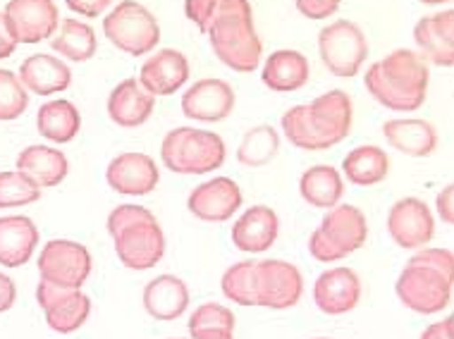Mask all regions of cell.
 Segmentation results:
<instances>
[{
  "instance_id": "6da1fadb",
  "label": "cell",
  "mask_w": 454,
  "mask_h": 339,
  "mask_svg": "<svg viewBox=\"0 0 454 339\" xmlns=\"http://www.w3.org/2000/svg\"><path fill=\"white\" fill-rule=\"evenodd\" d=\"M431 72L428 63L409 48H397L364 74L368 94L395 112H414L426 103Z\"/></svg>"
},
{
  "instance_id": "7a4b0ae2",
  "label": "cell",
  "mask_w": 454,
  "mask_h": 339,
  "mask_svg": "<svg viewBox=\"0 0 454 339\" xmlns=\"http://www.w3.org/2000/svg\"><path fill=\"white\" fill-rule=\"evenodd\" d=\"M213 53L223 65L239 74L259 70L263 43L254 27L249 0H218V10L208 27Z\"/></svg>"
},
{
  "instance_id": "3957f363",
  "label": "cell",
  "mask_w": 454,
  "mask_h": 339,
  "mask_svg": "<svg viewBox=\"0 0 454 339\" xmlns=\"http://www.w3.org/2000/svg\"><path fill=\"white\" fill-rule=\"evenodd\" d=\"M106 227L125 268L149 270L165 256L163 227L156 220V215L144 205H118L108 215Z\"/></svg>"
},
{
  "instance_id": "277c9868",
  "label": "cell",
  "mask_w": 454,
  "mask_h": 339,
  "mask_svg": "<svg viewBox=\"0 0 454 339\" xmlns=\"http://www.w3.org/2000/svg\"><path fill=\"white\" fill-rule=\"evenodd\" d=\"M225 142L215 132L177 127L160 143V160L170 173L206 174L225 163Z\"/></svg>"
},
{
  "instance_id": "5b68a950",
  "label": "cell",
  "mask_w": 454,
  "mask_h": 339,
  "mask_svg": "<svg viewBox=\"0 0 454 339\" xmlns=\"http://www.w3.org/2000/svg\"><path fill=\"white\" fill-rule=\"evenodd\" d=\"M103 34L127 56H146L160 41V24L137 0H122L103 17Z\"/></svg>"
},
{
  "instance_id": "8992f818",
  "label": "cell",
  "mask_w": 454,
  "mask_h": 339,
  "mask_svg": "<svg viewBox=\"0 0 454 339\" xmlns=\"http://www.w3.org/2000/svg\"><path fill=\"white\" fill-rule=\"evenodd\" d=\"M452 284L454 277H447L440 270L407 263L395 282V292L414 313L435 316L452 304Z\"/></svg>"
},
{
  "instance_id": "52a82bcc",
  "label": "cell",
  "mask_w": 454,
  "mask_h": 339,
  "mask_svg": "<svg viewBox=\"0 0 454 339\" xmlns=\"http://www.w3.org/2000/svg\"><path fill=\"white\" fill-rule=\"evenodd\" d=\"M318 53L323 65L335 77H354L368 58V41L359 24L337 19L318 34Z\"/></svg>"
},
{
  "instance_id": "ba28073f",
  "label": "cell",
  "mask_w": 454,
  "mask_h": 339,
  "mask_svg": "<svg viewBox=\"0 0 454 339\" xmlns=\"http://www.w3.org/2000/svg\"><path fill=\"white\" fill-rule=\"evenodd\" d=\"M91 253L84 244L72 239H51L39 256V275L55 287L82 289L91 275Z\"/></svg>"
},
{
  "instance_id": "9c48e42d",
  "label": "cell",
  "mask_w": 454,
  "mask_h": 339,
  "mask_svg": "<svg viewBox=\"0 0 454 339\" xmlns=\"http://www.w3.org/2000/svg\"><path fill=\"white\" fill-rule=\"evenodd\" d=\"M304 294L301 270L282 258H266L256 263V306L285 308L297 306Z\"/></svg>"
},
{
  "instance_id": "30bf717a",
  "label": "cell",
  "mask_w": 454,
  "mask_h": 339,
  "mask_svg": "<svg viewBox=\"0 0 454 339\" xmlns=\"http://www.w3.org/2000/svg\"><path fill=\"white\" fill-rule=\"evenodd\" d=\"M3 19L17 46L41 43L60 27V15L53 0H8Z\"/></svg>"
},
{
  "instance_id": "8fae6325",
  "label": "cell",
  "mask_w": 454,
  "mask_h": 339,
  "mask_svg": "<svg viewBox=\"0 0 454 339\" xmlns=\"http://www.w3.org/2000/svg\"><path fill=\"white\" fill-rule=\"evenodd\" d=\"M36 301L46 313L48 327L53 332H60V335L77 332L91 316V299L82 289L55 287V284L39 280Z\"/></svg>"
},
{
  "instance_id": "7c38bea8",
  "label": "cell",
  "mask_w": 454,
  "mask_h": 339,
  "mask_svg": "<svg viewBox=\"0 0 454 339\" xmlns=\"http://www.w3.org/2000/svg\"><path fill=\"white\" fill-rule=\"evenodd\" d=\"M387 232L402 249H423L435 237V220L426 201L407 196L395 201L387 213Z\"/></svg>"
},
{
  "instance_id": "4fadbf2b",
  "label": "cell",
  "mask_w": 454,
  "mask_h": 339,
  "mask_svg": "<svg viewBox=\"0 0 454 339\" xmlns=\"http://www.w3.org/2000/svg\"><path fill=\"white\" fill-rule=\"evenodd\" d=\"M306 111H309L311 129L321 139L325 150L345 142L352 132V98L342 89H335V91H328V94L314 98L306 105Z\"/></svg>"
},
{
  "instance_id": "5bb4252c",
  "label": "cell",
  "mask_w": 454,
  "mask_h": 339,
  "mask_svg": "<svg viewBox=\"0 0 454 339\" xmlns=\"http://www.w3.org/2000/svg\"><path fill=\"white\" fill-rule=\"evenodd\" d=\"M242 189L230 177H213L199 184L187 198L189 213L206 222H227L242 208Z\"/></svg>"
},
{
  "instance_id": "9a60e30c",
  "label": "cell",
  "mask_w": 454,
  "mask_h": 339,
  "mask_svg": "<svg viewBox=\"0 0 454 339\" xmlns=\"http://www.w3.org/2000/svg\"><path fill=\"white\" fill-rule=\"evenodd\" d=\"M106 181L110 189L125 196H146L158 187L160 170L151 156L132 150V153H120L118 158L110 160Z\"/></svg>"
},
{
  "instance_id": "2e32d148",
  "label": "cell",
  "mask_w": 454,
  "mask_h": 339,
  "mask_svg": "<svg viewBox=\"0 0 454 339\" xmlns=\"http://www.w3.org/2000/svg\"><path fill=\"white\" fill-rule=\"evenodd\" d=\"M237 96L225 80H199L182 96V112L199 122H223L235 111Z\"/></svg>"
},
{
  "instance_id": "e0dca14e",
  "label": "cell",
  "mask_w": 454,
  "mask_h": 339,
  "mask_svg": "<svg viewBox=\"0 0 454 339\" xmlns=\"http://www.w3.org/2000/svg\"><path fill=\"white\" fill-rule=\"evenodd\" d=\"M361 299V280L352 268L325 270L314 284V301L328 316H345L356 308Z\"/></svg>"
},
{
  "instance_id": "ac0fdd59",
  "label": "cell",
  "mask_w": 454,
  "mask_h": 339,
  "mask_svg": "<svg viewBox=\"0 0 454 339\" xmlns=\"http://www.w3.org/2000/svg\"><path fill=\"white\" fill-rule=\"evenodd\" d=\"M189 80V60L175 48L156 50L146 63L141 65L139 84L151 96H170L180 91Z\"/></svg>"
},
{
  "instance_id": "d6986e66",
  "label": "cell",
  "mask_w": 454,
  "mask_h": 339,
  "mask_svg": "<svg viewBox=\"0 0 454 339\" xmlns=\"http://www.w3.org/2000/svg\"><path fill=\"white\" fill-rule=\"evenodd\" d=\"M414 41L426 63L438 67L454 65V12L445 10L438 15L423 17L414 27Z\"/></svg>"
},
{
  "instance_id": "ffe728a7",
  "label": "cell",
  "mask_w": 454,
  "mask_h": 339,
  "mask_svg": "<svg viewBox=\"0 0 454 339\" xmlns=\"http://www.w3.org/2000/svg\"><path fill=\"white\" fill-rule=\"evenodd\" d=\"M280 235V218L268 205H251L232 225V244L244 253H263Z\"/></svg>"
},
{
  "instance_id": "44dd1931",
  "label": "cell",
  "mask_w": 454,
  "mask_h": 339,
  "mask_svg": "<svg viewBox=\"0 0 454 339\" xmlns=\"http://www.w3.org/2000/svg\"><path fill=\"white\" fill-rule=\"evenodd\" d=\"M318 229L328 237L330 244L337 246L345 256L359 251L368 239L366 215L361 213L356 205L349 204H337L335 208H330Z\"/></svg>"
},
{
  "instance_id": "7402d4cb",
  "label": "cell",
  "mask_w": 454,
  "mask_h": 339,
  "mask_svg": "<svg viewBox=\"0 0 454 339\" xmlns=\"http://www.w3.org/2000/svg\"><path fill=\"white\" fill-rule=\"evenodd\" d=\"M39 246V229L27 215H3L0 218V266L20 268Z\"/></svg>"
},
{
  "instance_id": "603a6c76",
  "label": "cell",
  "mask_w": 454,
  "mask_h": 339,
  "mask_svg": "<svg viewBox=\"0 0 454 339\" xmlns=\"http://www.w3.org/2000/svg\"><path fill=\"white\" fill-rule=\"evenodd\" d=\"M383 136L392 149L411 158H426L438 149V132L428 119H387L383 125Z\"/></svg>"
},
{
  "instance_id": "cb8c5ba5",
  "label": "cell",
  "mask_w": 454,
  "mask_h": 339,
  "mask_svg": "<svg viewBox=\"0 0 454 339\" xmlns=\"http://www.w3.org/2000/svg\"><path fill=\"white\" fill-rule=\"evenodd\" d=\"M156 108V96L141 87L139 80L120 81L108 96V118L118 127H141Z\"/></svg>"
},
{
  "instance_id": "d4e9b609",
  "label": "cell",
  "mask_w": 454,
  "mask_h": 339,
  "mask_svg": "<svg viewBox=\"0 0 454 339\" xmlns=\"http://www.w3.org/2000/svg\"><path fill=\"white\" fill-rule=\"evenodd\" d=\"M189 306V287L175 275H158L144 287V308L151 318L170 323L184 316Z\"/></svg>"
},
{
  "instance_id": "484cf974",
  "label": "cell",
  "mask_w": 454,
  "mask_h": 339,
  "mask_svg": "<svg viewBox=\"0 0 454 339\" xmlns=\"http://www.w3.org/2000/svg\"><path fill=\"white\" fill-rule=\"evenodd\" d=\"M17 77L29 94L53 96L63 94L65 89L70 87L72 72L60 58L36 53L24 60Z\"/></svg>"
},
{
  "instance_id": "4316f807",
  "label": "cell",
  "mask_w": 454,
  "mask_h": 339,
  "mask_svg": "<svg viewBox=\"0 0 454 339\" xmlns=\"http://www.w3.org/2000/svg\"><path fill=\"white\" fill-rule=\"evenodd\" d=\"M309 77H311V67H309L306 56H301L299 50H290V48L270 53L263 65V72H261L263 84L275 94L299 91L309 84Z\"/></svg>"
},
{
  "instance_id": "83f0119b",
  "label": "cell",
  "mask_w": 454,
  "mask_h": 339,
  "mask_svg": "<svg viewBox=\"0 0 454 339\" xmlns=\"http://www.w3.org/2000/svg\"><path fill=\"white\" fill-rule=\"evenodd\" d=\"M17 170L36 181L39 189H51L67 177L70 163L63 150L51 146H27L17 156Z\"/></svg>"
},
{
  "instance_id": "f1b7e54d",
  "label": "cell",
  "mask_w": 454,
  "mask_h": 339,
  "mask_svg": "<svg viewBox=\"0 0 454 339\" xmlns=\"http://www.w3.org/2000/svg\"><path fill=\"white\" fill-rule=\"evenodd\" d=\"M299 194L309 205L330 211L345 196V181L333 166H314L299 177Z\"/></svg>"
},
{
  "instance_id": "f546056e",
  "label": "cell",
  "mask_w": 454,
  "mask_h": 339,
  "mask_svg": "<svg viewBox=\"0 0 454 339\" xmlns=\"http://www.w3.org/2000/svg\"><path fill=\"white\" fill-rule=\"evenodd\" d=\"M342 173L354 187H376L390 173V158L380 146H356L342 160Z\"/></svg>"
},
{
  "instance_id": "4dcf8cb0",
  "label": "cell",
  "mask_w": 454,
  "mask_h": 339,
  "mask_svg": "<svg viewBox=\"0 0 454 339\" xmlns=\"http://www.w3.org/2000/svg\"><path fill=\"white\" fill-rule=\"evenodd\" d=\"M36 127H39L41 136H46L48 142L70 143L82 129V115H79L77 105L65 98L48 101L46 105L39 108Z\"/></svg>"
},
{
  "instance_id": "1f68e13d",
  "label": "cell",
  "mask_w": 454,
  "mask_h": 339,
  "mask_svg": "<svg viewBox=\"0 0 454 339\" xmlns=\"http://www.w3.org/2000/svg\"><path fill=\"white\" fill-rule=\"evenodd\" d=\"M51 46H53L55 53H60L72 63H87L96 56L98 41H96V32L87 22L67 17L60 22V32L53 34Z\"/></svg>"
},
{
  "instance_id": "d6a6232c",
  "label": "cell",
  "mask_w": 454,
  "mask_h": 339,
  "mask_svg": "<svg viewBox=\"0 0 454 339\" xmlns=\"http://www.w3.org/2000/svg\"><path fill=\"white\" fill-rule=\"evenodd\" d=\"M192 339H235V313L223 304H201L189 318Z\"/></svg>"
},
{
  "instance_id": "836d02e7",
  "label": "cell",
  "mask_w": 454,
  "mask_h": 339,
  "mask_svg": "<svg viewBox=\"0 0 454 339\" xmlns=\"http://www.w3.org/2000/svg\"><path fill=\"white\" fill-rule=\"evenodd\" d=\"M280 150V136L270 125H259L249 129L239 142L237 160L247 167H263L278 156Z\"/></svg>"
},
{
  "instance_id": "e575fe53",
  "label": "cell",
  "mask_w": 454,
  "mask_h": 339,
  "mask_svg": "<svg viewBox=\"0 0 454 339\" xmlns=\"http://www.w3.org/2000/svg\"><path fill=\"white\" fill-rule=\"evenodd\" d=\"M223 294L239 306H256V263L239 260L223 275Z\"/></svg>"
},
{
  "instance_id": "d590c367",
  "label": "cell",
  "mask_w": 454,
  "mask_h": 339,
  "mask_svg": "<svg viewBox=\"0 0 454 339\" xmlns=\"http://www.w3.org/2000/svg\"><path fill=\"white\" fill-rule=\"evenodd\" d=\"M41 198V189L36 181L29 180L20 170L0 173V208H20V205L36 204Z\"/></svg>"
},
{
  "instance_id": "8d00e7d4",
  "label": "cell",
  "mask_w": 454,
  "mask_h": 339,
  "mask_svg": "<svg viewBox=\"0 0 454 339\" xmlns=\"http://www.w3.org/2000/svg\"><path fill=\"white\" fill-rule=\"evenodd\" d=\"M282 132L290 139L292 146H297V149L325 150L321 139H318L314 129H311L306 105H294V108H290V111L282 115Z\"/></svg>"
},
{
  "instance_id": "74e56055",
  "label": "cell",
  "mask_w": 454,
  "mask_h": 339,
  "mask_svg": "<svg viewBox=\"0 0 454 339\" xmlns=\"http://www.w3.org/2000/svg\"><path fill=\"white\" fill-rule=\"evenodd\" d=\"M29 108V91L22 87V81L15 72L0 70V122L22 118Z\"/></svg>"
},
{
  "instance_id": "f35d334b",
  "label": "cell",
  "mask_w": 454,
  "mask_h": 339,
  "mask_svg": "<svg viewBox=\"0 0 454 339\" xmlns=\"http://www.w3.org/2000/svg\"><path fill=\"white\" fill-rule=\"evenodd\" d=\"M411 266H426V268L440 270L447 277H454V256L450 249H419V251L409 258Z\"/></svg>"
},
{
  "instance_id": "ab89813d",
  "label": "cell",
  "mask_w": 454,
  "mask_h": 339,
  "mask_svg": "<svg viewBox=\"0 0 454 339\" xmlns=\"http://www.w3.org/2000/svg\"><path fill=\"white\" fill-rule=\"evenodd\" d=\"M218 10V0H184V15L189 22L196 24L199 32H208L213 17Z\"/></svg>"
},
{
  "instance_id": "60d3db41",
  "label": "cell",
  "mask_w": 454,
  "mask_h": 339,
  "mask_svg": "<svg viewBox=\"0 0 454 339\" xmlns=\"http://www.w3.org/2000/svg\"><path fill=\"white\" fill-rule=\"evenodd\" d=\"M309 253H311L316 260H321V263H335V260L347 258L345 253L340 251L337 246L330 244L328 237L323 235L321 229H314V235L309 237Z\"/></svg>"
},
{
  "instance_id": "b9f144b4",
  "label": "cell",
  "mask_w": 454,
  "mask_h": 339,
  "mask_svg": "<svg viewBox=\"0 0 454 339\" xmlns=\"http://www.w3.org/2000/svg\"><path fill=\"white\" fill-rule=\"evenodd\" d=\"M342 0H297V10L309 19H325L333 17Z\"/></svg>"
},
{
  "instance_id": "7bdbcfd3",
  "label": "cell",
  "mask_w": 454,
  "mask_h": 339,
  "mask_svg": "<svg viewBox=\"0 0 454 339\" xmlns=\"http://www.w3.org/2000/svg\"><path fill=\"white\" fill-rule=\"evenodd\" d=\"M72 12L82 17H98L110 8L113 0H65Z\"/></svg>"
},
{
  "instance_id": "ee69618b",
  "label": "cell",
  "mask_w": 454,
  "mask_h": 339,
  "mask_svg": "<svg viewBox=\"0 0 454 339\" xmlns=\"http://www.w3.org/2000/svg\"><path fill=\"white\" fill-rule=\"evenodd\" d=\"M435 208H438L440 220L445 225H452L454 222V184H447L445 189L440 191L438 198H435Z\"/></svg>"
},
{
  "instance_id": "f6af8a7d",
  "label": "cell",
  "mask_w": 454,
  "mask_h": 339,
  "mask_svg": "<svg viewBox=\"0 0 454 339\" xmlns=\"http://www.w3.org/2000/svg\"><path fill=\"white\" fill-rule=\"evenodd\" d=\"M421 339H454V318H445L440 323L428 325L423 330Z\"/></svg>"
},
{
  "instance_id": "bcb514c9",
  "label": "cell",
  "mask_w": 454,
  "mask_h": 339,
  "mask_svg": "<svg viewBox=\"0 0 454 339\" xmlns=\"http://www.w3.org/2000/svg\"><path fill=\"white\" fill-rule=\"evenodd\" d=\"M15 299H17L15 282H12L8 275H3V273H0V313H5V311H10V308L15 306Z\"/></svg>"
},
{
  "instance_id": "7dc6e473",
  "label": "cell",
  "mask_w": 454,
  "mask_h": 339,
  "mask_svg": "<svg viewBox=\"0 0 454 339\" xmlns=\"http://www.w3.org/2000/svg\"><path fill=\"white\" fill-rule=\"evenodd\" d=\"M17 50V43L10 36L8 27H5V19H3V12H0V60H5Z\"/></svg>"
},
{
  "instance_id": "c3c4849f",
  "label": "cell",
  "mask_w": 454,
  "mask_h": 339,
  "mask_svg": "<svg viewBox=\"0 0 454 339\" xmlns=\"http://www.w3.org/2000/svg\"><path fill=\"white\" fill-rule=\"evenodd\" d=\"M423 5H447V3H452V0H421Z\"/></svg>"
},
{
  "instance_id": "681fc988",
  "label": "cell",
  "mask_w": 454,
  "mask_h": 339,
  "mask_svg": "<svg viewBox=\"0 0 454 339\" xmlns=\"http://www.w3.org/2000/svg\"><path fill=\"white\" fill-rule=\"evenodd\" d=\"M318 339H323V337H318Z\"/></svg>"
}]
</instances>
